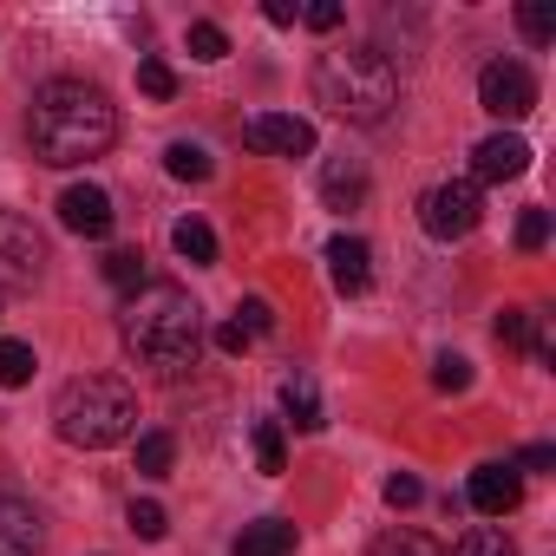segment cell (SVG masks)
Instances as JSON below:
<instances>
[{
  "label": "cell",
  "instance_id": "6da1fadb",
  "mask_svg": "<svg viewBox=\"0 0 556 556\" xmlns=\"http://www.w3.org/2000/svg\"><path fill=\"white\" fill-rule=\"evenodd\" d=\"M27 138H34V157L53 164V170L92 164V157H105L118 144V105L86 79H53V86L34 92Z\"/></svg>",
  "mask_w": 556,
  "mask_h": 556
},
{
  "label": "cell",
  "instance_id": "7a4b0ae2",
  "mask_svg": "<svg viewBox=\"0 0 556 556\" xmlns=\"http://www.w3.org/2000/svg\"><path fill=\"white\" fill-rule=\"evenodd\" d=\"M118 341L131 361L157 367V374H184L197 361V341H203V308L177 289V282H144L125 315H118Z\"/></svg>",
  "mask_w": 556,
  "mask_h": 556
},
{
  "label": "cell",
  "instance_id": "3957f363",
  "mask_svg": "<svg viewBox=\"0 0 556 556\" xmlns=\"http://www.w3.org/2000/svg\"><path fill=\"white\" fill-rule=\"evenodd\" d=\"M308 86H315V105L348 125H387V112L400 105V66L380 47H328Z\"/></svg>",
  "mask_w": 556,
  "mask_h": 556
},
{
  "label": "cell",
  "instance_id": "277c9868",
  "mask_svg": "<svg viewBox=\"0 0 556 556\" xmlns=\"http://www.w3.org/2000/svg\"><path fill=\"white\" fill-rule=\"evenodd\" d=\"M131 426H138V393L112 374L66 380L60 400H53V432L79 452H105V445L131 439Z\"/></svg>",
  "mask_w": 556,
  "mask_h": 556
},
{
  "label": "cell",
  "instance_id": "5b68a950",
  "mask_svg": "<svg viewBox=\"0 0 556 556\" xmlns=\"http://www.w3.org/2000/svg\"><path fill=\"white\" fill-rule=\"evenodd\" d=\"M419 223H426L432 242H458V236H471V229L484 223V197H478V184H471V177H458V184H432V190L419 197Z\"/></svg>",
  "mask_w": 556,
  "mask_h": 556
},
{
  "label": "cell",
  "instance_id": "8992f818",
  "mask_svg": "<svg viewBox=\"0 0 556 556\" xmlns=\"http://www.w3.org/2000/svg\"><path fill=\"white\" fill-rule=\"evenodd\" d=\"M478 105H484L491 118H504V125L530 118V105H536V79H530V66H517V60H491V66L478 73Z\"/></svg>",
  "mask_w": 556,
  "mask_h": 556
},
{
  "label": "cell",
  "instance_id": "52a82bcc",
  "mask_svg": "<svg viewBox=\"0 0 556 556\" xmlns=\"http://www.w3.org/2000/svg\"><path fill=\"white\" fill-rule=\"evenodd\" d=\"M40 268H47V236L21 210H0V282H34Z\"/></svg>",
  "mask_w": 556,
  "mask_h": 556
},
{
  "label": "cell",
  "instance_id": "ba28073f",
  "mask_svg": "<svg viewBox=\"0 0 556 556\" xmlns=\"http://www.w3.org/2000/svg\"><path fill=\"white\" fill-rule=\"evenodd\" d=\"M242 144H255V151H268V157H308V151H315V125L295 118V112H255V118L242 125Z\"/></svg>",
  "mask_w": 556,
  "mask_h": 556
},
{
  "label": "cell",
  "instance_id": "9c48e42d",
  "mask_svg": "<svg viewBox=\"0 0 556 556\" xmlns=\"http://www.w3.org/2000/svg\"><path fill=\"white\" fill-rule=\"evenodd\" d=\"M60 223H66L73 236H86V242H105L112 223H118L112 190H99V184H73V190L60 197Z\"/></svg>",
  "mask_w": 556,
  "mask_h": 556
},
{
  "label": "cell",
  "instance_id": "30bf717a",
  "mask_svg": "<svg viewBox=\"0 0 556 556\" xmlns=\"http://www.w3.org/2000/svg\"><path fill=\"white\" fill-rule=\"evenodd\" d=\"M465 497H471L478 517H510V510L523 504V471H517V465H478Z\"/></svg>",
  "mask_w": 556,
  "mask_h": 556
},
{
  "label": "cell",
  "instance_id": "8fae6325",
  "mask_svg": "<svg viewBox=\"0 0 556 556\" xmlns=\"http://www.w3.org/2000/svg\"><path fill=\"white\" fill-rule=\"evenodd\" d=\"M530 170V144L517 138V131H497V138H484L478 151H471V177L478 184H510V177H523Z\"/></svg>",
  "mask_w": 556,
  "mask_h": 556
},
{
  "label": "cell",
  "instance_id": "7c38bea8",
  "mask_svg": "<svg viewBox=\"0 0 556 556\" xmlns=\"http://www.w3.org/2000/svg\"><path fill=\"white\" fill-rule=\"evenodd\" d=\"M47 523L27 497H0V556H40Z\"/></svg>",
  "mask_w": 556,
  "mask_h": 556
},
{
  "label": "cell",
  "instance_id": "4fadbf2b",
  "mask_svg": "<svg viewBox=\"0 0 556 556\" xmlns=\"http://www.w3.org/2000/svg\"><path fill=\"white\" fill-rule=\"evenodd\" d=\"M328 275H334L341 295H367V282H374V249L361 236H334L328 242Z\"/></svg>",
  "mask_w": 556,
  "mask_h": 556
},
{
  "label": "cell",
  "instance_id": "5bb4252c",
  "mask_svg": "<svg viewBox=\"0 0 556 556\" xmlns=\"http://www.w3.org/2000/svg\"><path fill=\"white\" fill-rule=\"evenodd\" d=\"M321 197H328V210H361L367 203V164L361 157H328L321 164Z\"/></svg>",
  "mask_w": 556,
  "mask_h": 556
},
{
  "label": "cell",
  "instance_id": "9a60e30c",
  "mask_svg": "<svg viewBox=\"0 0 556 556\" xmlns=\"http://www.w3.org/2000/svg\"><path fill=\"white\" fill-rule=\"evenodd\" d=\"M282 413H289L295 432H321V426H328V413H321V387H315L308 374H289V380H282Z\"/></svg>",
  "mask_w": 556,
  "mask_h": 556
},
{
  "label": "cell",
  "instance_id": "2e32d148",
  "mask_svg": "<svg viewBox=\"0 0 556 556\" xmlns=\"http://www.w3.org/2000/svg\"><path fill=\"white\" fill-rule=\"evenodd\" d=\"M236 556H295V523H289V517L242 523V536H236Z\"/></svg>",
  "mask_w": 556,
  "mask_h": 556
},
{
  "label": "cell",
  "instance_id": "e0dca14e",
  "mask_svg": "<svg viewBox=\"0 0 556 556\" xmlns=\"http://www.w3.org/2000/svg\"><path fill=\"white\" fill-rule=\"evenodd\" d=\"M170 249H177L184 262H197V268H210V262H216V229H210L203 216H184V223L170 229Z\"/></svg>",
  "mask_w": 556,
  "mask_h": 556
},
{
  "label": "cell",
  "instance_id": "ac0fdd59",
  "mask_svg": "<svg viewBox=\"0 0 556 556\" xmlns=\"http://www.w3.org/2000/svg\"><path fill=\"white\" fill-rule=\"evenodd\" d=\"M255 465L268 478L289 471V439H282V419H255Z\"/></svg>",
  "mask_w": 556,
  "mask_h": 556
},
{
  "label": "cell",
  "instance_id": "d6986e66",
  "mask_svg": "<svg viewBox=\"0 0 556 556\" xmlns=\"http://www.w3.org/2000/svg\"><path fill=\"white\" fill-rule=\"evenodd\" d=\"M105 282L125 289V295H138L144 289V249H112L105 255Z\"/></svg>",
  "mask_w": 556,
  "mask_h": 556
},
{
  "label": "cell",
  "instance_id": "ffe728a7",
  "mask_svg": "<svg viewBox=\"0 0 556 556\" xmlns=\"http://www.w3.org/2000/svg\"><path fill=\"white\" fill-rule=\"evenodd\" d=\"M164 164H170V177H184V184H203L216 164H210V151L203 144H190V138H177L170 151H164Z\"/></svg>",
  "mask_w": 556,
  "mask_h": 556
},
{
  "label": "cell",
  "instance_id": "44dd1931",
  "mask_svg": "<svg viewBox=\"0 0 556 556\" xmlns=\"http://www.w3.org/2000/svg\"><path fill=\"white\" fill-rule=\"evenodd\" d=\"M452 556H517V543L497 530V523H471L465 536H458V549Z\"/></svg>",
  "mask_w": 556,
  "mask_h": 556
},
{
  "label": "cell",
  "instance_id": "7402d4cb",
  "mask_svg": "<svg viewBox=\"0 0 556 556\" xmlns=\"http://www.w3.org/2000/svg\"><path fill=\"white\" fill-rule=\"evenodd\" d=\"M170 465H177V439H170V432H144V439H138V471H144V478H164Z\"/></svg>",
  "mask_w": 556,
  "mask_h": 556
},
{
  "label": "cell",
  "instance_id": "603a6c76",
  "mask_svg": "<svg viewBox=\"0 0 556 556\" xmlns=\"http://www.w3.org/2000/svg\"><path fill=\"white\" fill-rule=\"evenodd\" d=\"M517 27H523V40L549 47V40H556V0H523V8H517Z\"/></svg>",
  "mask_w": 556,
  "mask_h": 556
},
{
  "label": "cell",
  "instance_id": "cb8c5ba5",
  "mask_svg": "<svg viewBox=\"0 0 556 556\" xmlns=\"http://www.w3.org/2000/svg\"><path fill=\"white\" fill-rule=\"evenodd\" d=\"M138 92L164 105V99H177V73H170V66H164L157 53H144V60H138Z\"/></svg>",
  "mask_w": 556,
  "mask_h": 556
},
{
  "label": "cell",
  "instance_id": "d4e9b609",
  "mask_svg": "<svg viewBox=\"0 0 556 556\" xmlns=\"http://www.w3.org/2000/svg\"><path fill=\"white\" fill-rule=\"evenodd\" d=\"M367 556H445V549H439L432 536H419V530H387Z\"/></svg>",
  "mask_w": 556,
  "mask_h": 556
},
{
  "label": "cell",
  "instance_id": "484cf974",
  "mask_svg": "<svg viewBox=\"0 0 556 556\" xmlns=\"http://www.w3.org/2000/svg\"><path fill=\"white\" fill-rule=\"evenodd\" d=\"M34 380V348L27 341H0V387H27Z\"/></svg>",
  "mask_w": 556,
  "mask_h": 556
},
{
  "label": "cell",
  "instance_id": "4316f807",
  "mask_svg": "<svg viewBox=\"0 0 556 556\" xmlns=\"http://www.w3.org/2000/svg\"><path fill=\"white\" fill-rule=\"evenodd\" d=\"M432 387H439V393H465V387H471V361H465V354H439V361H432Z\"/></svg>",
  "mask_w": 556,
  "mask_h": 556
},
{
  "label": "cell",
  "instance_id": "83f0119b",
  "mask_svg": "<svg viewBox=\"0 0 556 556\" xmlns=\"http://www.w3.org/2000/svg\"><path fill=\"white\" fill-rule=\"evenodd\" d=\"M190 53H197V60H223V53H229V34H223L216 21H190Z\"/></svg>",
  "mask_w": 556,
  "mask_h": 556
},
{
  "label": "cell",
  "instance_id": "f1b7e54d",
  "mask_svg": "<svg viewBox=\"0 0 556 556\" xmlns=\"http://www.w3.org/2000/svg\"><path fill=\"white\" fill-rule=\"evenodd\" d=\"M236 328H242V334H249V341H262V334H268V328H275V308H268V302H262V295H249V302H242V308H236Z\"/></svg>",
  "mask_w": 556,
  "mask_h": 556
},
{
  "label": "cell",
  "instance_id": "f546056e",
  "mask_svg": "<svg viewBox=\"0 0 556 556\" xmlns=\"http://www.w3.org/2000/svg\"><path fill=\"white\" fill-rule=\"evenodd\" d=\"M497 341H504V348H536L530 315H523V308H504V315H497Z\"/></svg>",
  "mask_w": 556,
  "mask_h": 556
},
{
  "label": "cell",
  "instance_id": "4dcf8cb0",
  "mask_svg": "<svg viewBox=\"0 0 556 556\" xmlns=\"http://www.w3.org/2000/svg\"><path fill=\"white\" fill-rule=\"evenodd\" d=\"M131 530H138L144 543H157V536L170 530V517H164V504H151V497H138V504H131Z\"/></svg>",
  "mask_w": 556,
  "mask_h": 556
},
{
  "label": "cell",
  "instance_id": "1f68e13d",
  "mask_svg": "<svg viewBox=\"0 0 556 556\" xmlns=\"http://www.w3.org/2000/svg\"><path fill=\"white\" fill-rule=\"evenodd\" d=\"M549 242V216L543 210H523L517 216V249H543Z\"/></svg>",
  "mask_w": 556,
  "mask_h": 556
},
{
  "label": "cell",
  "instance_id": "d6a6232c",
  "mask_svg": "<svg viewBox=\"0 0 556 556\" xmlns=\"http://www.w3.org/2000/svg\"><path fill=\"white\" fill-rule=\"evenodd\" d=\"M419 497H426V484H419V478H406V471H393V478H387V504H393V510H413Z\"/></svg>",
  "mask_w": 556,
  "mask_h": 556
},
{
  "label": "cell",
  "instance_id": "836d02e7",
  "mask_svg": "<svg viewBox=\"0 0 556 556\" xmlns=\"http://www.w3.org/2000/svg\"><path fill=\"white\" fill-rule=\"evenodd\" d=\"M302 21H308L315 34H334V27H341V8H334V0H315V8H302Z\"/></svg>",
  "mask_w": 556,
  "mask_h": 556
},
{
  "label": "cell",
  "instance_id": "e575fe53",
  "mask_svg": "<svg viewBox=\"0 0 556 556\" xmlns=\"http://www.w3.org/2000/svg\"><path fill=\"white\" fill-rule=\"evenodd\" d=\"M556 465V445H523V458H517V471H549Z\"/></svg>",
  "mask_w": 556,
  "mask_h": 556
},
{
  "label": "cell",
  "instance_id": "d590c367",
  "mask_svg": "<svg viewBox=\"0 0 556 556\" xmlns=\"http://www.w3.org/2000/svg\"><path fill=\"white\" fill-rule=\"evenodd\" d=\"M262 14H268V27H295V21H302V8H295V0H268Z\"/></svg>",
  "mask_w": 556,
  "mask_h": 556
},
{
  "label": "cell",
  "instance_id": "8d00e7d4",
  "mask_svg": "<svg viewBox=\"0 0 556 556\" xmlns=\"http://www.w3.org/2000/svg\"><path fill=\"white\" fill-rule=\"evenodd\" d=\"M216 348H223V354H242V348H249V334H242L236 321H223V328H216Z\"/></svg>",
  "mask_w": 556,
  "mask_h": 556
}]
</instances>
